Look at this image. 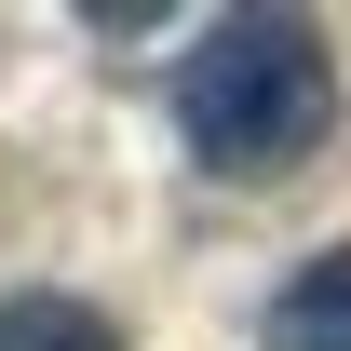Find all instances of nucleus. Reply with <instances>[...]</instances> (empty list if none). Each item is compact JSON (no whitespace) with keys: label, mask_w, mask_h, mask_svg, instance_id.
I'll return each instance as SVG.
<instances>
[{"label":"nucleus","mask_w":351,"mask_h":351,"mask_svg":"<svg viewBox=\"0 0 351 351\" xmlns=\"http://www.w3.org/2000/svg\"><path fill=\"white\" fill-rule=\"evenodd\" d=\"M0 351H122V324L54 298V284H27V298H0Z\"/></svg>","instance_id":"nucleus-3"},{"label":"nucleus","mask_w":351,"mask_h":351,"mask_svg":"<svg viewBox=\"0 0 351 351\" xmlns=\"http://www.w3.org/2000/svg\"><path fill=\"white\" fill-rule=\"evenodd\" d=\"M176 135L230 189L298 176L338 135V54H324V27L311 14H217L189 41V68H176Z\"/></svg>","instance_id":"nucleus-1"},{"label":"nucleus","mask_w":351,"mask_h":351,"mask_svg":"<svg viewBox=\"0 0 351 351\" xmlns=\"http://www.w3.org/2000/svg\"><path fill=\"white\" fill-rule=\"evenodd\" d=\"M257 338H270V351H351V243H324V257L270 298Z\"/></svg>","instance_id":"nucleus-2"}]
</instances>
